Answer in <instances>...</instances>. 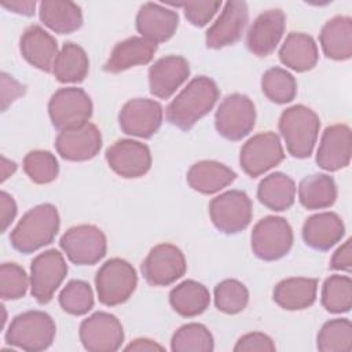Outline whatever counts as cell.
Instances as JSON below:
<instances>
[{"instance_id": "1", "label": "cell", "mask_w": 352, "mask_h": 352, "mask_svg": "<svg viewBox=\"0 0 352 352\" xmlns=\"http://www.w3.org/2000/svg\"><path fill=\"white\" fill-rule=\"evenodd\" d=\"M219 95L217 84L212 78L195 77L168 104L166 120L176 128L188 131L213 109Z\"/></svg>"}, {"instance_id": "2", "label": "cell", "mask_w": 352, "mask_h": 352, "mask_svg": "<svg viewBox=\"0 0 352 352\" xmlns=\"http://www.w3.org/2000/svg\"><path fill=\"white\" fill-rule=\"evenodd\" d=\"M59 224L56 208L51 204H40L28 210L11 231V246L25 254L33 253L55 239Z\"/></svg>"}, {"instance_id": "3", "label": "cell", "mask_w": 352, "mask_h": 352, "mask_svg": "<svg viewBox=\"0 0 352 352\" xmlns=\"http://www.w3.org/2000/svg\"><path fill=\"white\" fill-rule=\"evenodd\" d=\"M278 126L290 155L308 158L312 154L320 128L319 117L314 110L294 104L280 114Z\"/></svg>"}, {"instance_id": "4", "label": "cell", "mask_w": 352, "mask_h": 352, "mask_svg": "<svg viewBox=\"0 0 352 352\" xmlns=\"http://www.w3.org/2000/svg\"><path fill=\"white\" fill-rule=\"evenodd\" d=\"M55 333V322L48 314L26 311L11 320L6 333V341L28 352H40L51 346Z\"/></svg>"}, {"instance_id": "5", "label": "cell", "mask_w": 352, "mask_h": 352, "mask_svg": "<svg viewBox=\"0 0 352 352\" xmlns=\"http://www.w3.org/2000/svg\"><path fill=\"white\" fill-rule=\"evenodd\" d=\"M138 285V275L132 264L114 257L107 260L98 270L95 286L98 298L103 305L114 307L125 302Z\"/></svg>"}, {"instance_id": "6", "label": "cell", "mask_w": 352, "mask_h": 352, "mask_svg": "<svg viewBox=\"0 0 352 352\" xmlns=\"http://www.w3.org/2000/svg\"><path fill=\"white\" fill-rule=\"evenodd\" d=\"M48 114L58 131H69L85 125L92 116L88 94L77 87L58 89L48 102Z\"/></svg>"}, {"instance_id": "7", "label": "cell", "mask_w": 352, "mask_h": 352, "mask_svg": "<svg viewBox=\"0 0 352 352\" xmlns=\"http://www.w3.org/2000/svg\"><path fill=\"white\" fill-rule=\"evenodd\" d=\"M253 253L264 261H275L289 253L293 230L286 219L267 216L256 223L250 236Z\"/></svg>"}, {"instance_id": "8", "label": "cell", "mask_w": 352, "mask_h": 352, "mask_svg": "<svg viewBox=\"0 0 352 352\" xmlns=\"http://www.w3.org/2000/svg\"><path fill=\"white\" fill-rule=\"evenodd\" d=\"M256 124V109L250 98L231 94L219 104L214 114L217 132L228 140H241L248 136Z\"/></svg>"}, {"instance_id": "9", "label": "cell", "mask_w": 352, "mask_h": 352, "mask_svg": "<svg viewBox=\"0 0 352 352\" xmlns=\"http://www.w3.org/2000/svg\"><path fill=\"white\" fill-rule=\"evenodd\" d=\"M59 245L67 258L77 265H92L100 261L107 250L103 231L92 224H80L69 228Z\"/></svg>"}, {"instance_id": "10", "label": "cell", "mask_w": 352, "mask_h": 352, "mask_svg": "<svg viewBox=\"0 0 352 352\" xmlns=\"http://www.w3.org/2000/svg\"><path fill=\"white\" fill-rule=\"evenodd\" d=\"M209 214L220 232L236 234L250 224L252 201L246 192L230 190L210 201Z\"/></svg>"}, {"instance_id": "11", "label": "cell", "mask_w": 352, "mask_h": 352, "mask_svg": "<svg viewBox=\"0 0 352 352\" xmlns=\"http://www.w3.org/2000/svg\"><path fill=\"white\" fill-rule=\"evenodd\" d=\"M67 275V264L56 249L37 254L30 265V293L38 304L51 301Z\"/></svg>"}, {"instance_id": "12", "label": "cell", "mask_w": 352, "mask_h": 352, "mask_svg": "<svg viewBox=\"0 0 352 352\" xmlns=\"http://www.w3.org/2000/svg\"><path fill=\"white\" fill-rule=\"evenodd\" d=\"M285 158L283 147L275 132H261L250 138L241 148L239 164L250 177H257L280 164Z\"/></svg>"}, {"instance_id": "13", "label": "cell", "mask_w": 352, "mask_h": 352, "mask_svg": "<svg viewBox=\"0 0 352 352\" xmlns=\"http://www.w3.org/2000/svg\"><path fill=\"white\" fill-rule=\"evenodd\" d=\"M187 264L183 252L172 243L154 246L142 264V274L151 286H168L180 279Z\"/></svg>"}, {"instance_id": "14", "label": "cell", "mask_w": 352, "mask_h": 352, "mask_svg": "<svg viewBox=\"0 0 352 352\" xmlns=\"http://www.w3.org/2000/svg\"><path fill=\"white\" fill-rule=\"evenodd\" d=\"M80 341L89 352H114L124 341L121 322L111 314L95 312L80 324Z\"/></svg>"}, {"instance_id": "15", "label": "cell", "mask_w": 352, "mask_h": 352, "mask_svg": "<svg viewBox=\"0 0 352 352\" xmlns=\"http://www.w3.org/2000/svg\"><path fill=\"white\" fill-rule=\"evenodd\" d=\"M162 117L164 110L158 102L136 98L122 106L118 114V124L124 133L148 139L160 129Z\"/></svg>"}, {"instance_id": "16", "label": "cell", "mask_w": 352, "mask_h": 352, "mask_svg": "<svg viewBox=\"0 0 352 352\" xmlns=\"http://www.w3.org/2000/svg\"><path fill=\"white\" fill-rule=\"evenodd\" d=\"M109 166L121 177L136 179L151 168L150 148L132 139H120L106 150Z\"/></svg>"}, {"instance_id": "17", "label": "cell", "mask_w": 352, "mask_h": 352, "mask_svg": "<svg viewBox=\"0 0 352 352\" xmlns=\"http://www.w3.org/2000/svg\"><path fill=\"white\" fill-rule=\"evenodd\" d=\"M248 21L249 8L245 1H227L216 22L206 32L208 48L219 50L235 44L242 37Z\"/></svg>"}, {"instance_id": "18", "label": "cell", "mask_w": 352, "mask_h": 352, "mask_svg": "<svg viewBox=\"0 0 352 352\" xmlns=\"http://www.w3.org/2000/svg\"><path fill=\"white\" fill-rule=\"evenodd\" d=\"M286 28V15L282 10L261 12L248 30L246 45L257 56L272 54L279 44Z\"/></svg>"}, {"instance_id": "19", "label": "cell", "mask_w": 352, "mask_h": 352, "mask_svg": "<svg viewBox=\"0 0 352 352\" xmlns=\"http://www.w3.org/2000/svg\"><path fill=\"white\" fill-rule=\"evenodd\" d=\"M102 147V135L96 125H85L69 131H60L55 139L58 154L67 161H87L94 158Z\"/></svg>"}, {"instance_id": "20", "label": "cell", "mask_w": 352, "mask_h": 352, "mask_svg": "<svg viewBox=\"0 0 352 352\" xmlns=\"http://www.w3.org/2000/svg\"><path fill=\"white\" fill-rule=\"evenodd\" d=\"M190 65L186 58L168 55L155 60L148 70L150 92L161 99L170 98L188 78Z\"/></svg>"}, {"instance_id": "21", "label": "cell", "mask_w": 352, "mask_h": 352, "mask_svg": "<svg viewBox=\"0 0 352 352\" xmlns=\"http://www.w3.org/2000/svg\"><path fill=\"white\" fill-rule=\"evenodd\" d=\"M351 129L345 124H334L324 129L316 153V164L329 172L342 169L351 161Z\"/></svg>"}, {"instance_id": "22", "label": "cell", "mask_w": 352, "mask_h": 352, "mask_svg": "<svg viewBox=\"0 0 352 352\" xmlns=\"http://www.w3.org/2000/svg\"><path fill=\"white\" fill-rule=\"evenodd\" d=\"M179 25L176 11L155 3H144L136 15V29L142 37L154 43L169 40Z\"/></svg>"}, {"instance_id": "23", "label": "cell", "mask_w": 352, "mask_h": 352, "mask_svg": "<svg viewBox=\"0 0 352 352\" xmlns=\"http://www.w3.org/2000/svg\"><path fill=\"white\" fill-rule=\"evenodd\" d=\"M19 50L32 66L47 73L52 72L59 54L56 40L38 25H32L23 32L19 40Z\"/></svg>"}, {"instance_id": "24", "label": "cell", "mask_w": 352, "mask_h": 352, "mask_svg": "<svg viewBox=\"0 0 352 352\" xmlns=\"http://www.w3.org/2000/svg\"><path fill=\"white\" fill-rule=\"evenodd\" d=\"M345 226L334 212H322L308 217L302 226L304 242L315 250H329L341 241Z\"/></svg>"}, {"instance_id": "25", "label": "cell", "mask_w": 352, "mask_h": 352, "mask_svg": "<svg viewBox=\"0 0 352 352\" xmlns=\"http://www.w3.org/2000/svg\"><path fill=\"white\" fill-rule=\"evenodd\" d=\"M157 51V43L144 37H129L113 48L103 69L109 73H121L139 65H147Z\"/></svg>"}, {"instance_id": "26", "label": "cell", "mask_w": 352, "mask_h": 352, "mask_svg": "<svg viewBox=\"0 0 352 352\" xmlns=\"http://www.w3.org/2000/svg\"><path fill=\"white\" fill-rule=\"evenodd\" d=\"M235 172L217 161H199L187 172L188 186L201 194H214L235 180Z\"/></svg>"}, {"instance_id": "27", "label": "cell", "mask_w": 352, "mask_h": 352, "mask_svg": "<svg viewBox=\"0 0 352 352\" xmlns=\"http://www.w3.org/2000/svg\"><path fill=\"white\" fill-rule=\"evenodd\" d=\"M319 41L327 58L349 59L352 56V19L341 15L329 19L319 33Z\"/></svg>"}, {"instance_id": "28", "label": "cell", "mask_w": 352, "mask_h": 352, "mask_svg": "<svg viewBox=\"0 0 352 352\" xmlns=\"http://www.w3.org/2000/svg\"><path fill=\"white\" fill-rule=\"evenodd\" d=\"M279 59L294 72L311 70L319 59L318 45L309 34L292 32L279 50Z\"/></svg>"}, {"instance_id": "29", "label": "cell", "mask_w": 352, "mask_h": 352, "mask_svg": "<svg viewBox=\"0 0 352 352\" xmlns=\"http://www.w3.org/2000/svg\"><path fill=\"white\" fill-rule=\"evenodd\" d=\"M318 280L312 278H287L274 289V301L283 309L300 311L316 300Z\"/></svg>"}, {"instance_id": "30", "label": "cell", "mask_w": 352, "mask_h": 352, "mask_svg": "<svg viewBox=\"0 0 352 352\" xmlns=\"http://www.w3.org/2000/svg\"><path fill=\"white\" fill-rule=\"evenodd\" d=\"M40 21L55 33L69 34L82 25L81 8L73 1L44 0L38 6Z\"/></svg>"}, {"instance_id": "31", "label": "cell", "mask_w": 352, "mask_h": 352, "mask_svg": "<svg viewBox=\"0 0 352 352\" xmlns=\"http://www.w3.org/2000/svg\"><path fill=\"white\" fill-rule=\"evenodd\" d=\"M258 201L275 212L287 210L296 199V184L292 177L282 172L265 176L257 188Z\"/></svg>"}, {"instance_id": "32", "label": "cell", "mask_w": 352, "mask_h": 352, "mask_svg": "<svg viewBox=\"0 0 352 352\" xmlns=\"http://www.w3.org/2000/svg\"><path fill=\"white\" fill-rule=\"evenodd\" d=\"M170 307L184 318L201 315L210 304L209 290L199 282L187 279L169 293Z\"/></svg>"}, {"instance_id": "33", "label": "cell", "mask_w": 352, "mask_h": 352, "mask_svg": "<svg viewBox=\"0 0 352 352\" xmlns=\"http://www.w3.org/2000/svg\"><path fill=\"white\" fill-rule=\"evenodd\" d=\"M300 204L311 210L331 206L337 199V186L331 176L314 173L304 177L298 184Z\"/></svg>"}, {"instance_id": "34", "label": "cell", "mask_w": 352, "mask_h": 352, "mask_svg": "<svg viewBox=\"0 0 352 352\" xmlns=\"http://www.w3.org/2000/svg\"><path fill=\"white\" fill-rule=\"evenodd\" d=\"M89 70V59L84 48L66 43L59 51L52 73L59 82H81Z\"/></svg>"}, {"instance_id": "35", "label": "cell", "mask_w": 352, "mask_h": 352, "mask_svg": "<svg viewBox=\"0 0 352 352\" xmlns=\"http://www.w3.org/2000/svg\"><path fill=\"white\" fill-rule=\"evenodd\" d=\"M316 346L322 352H351L352 324L346 318L326 322L318 333Z\"/></svg>"}, {"instance_id": "36", "label": "cell", "mask_w": 352, "mask_h": 352, "mask_svg": "<svg viewBox=\"0 0 352 352\" xmlns=\"http://www.w3.org/2000/svg\"><path fill=\"white\" fill-rule=\"evenodd\" d=\"M261 89L271 102L285 104L296 98L297 82L292 73L275 66L263 74Z\"/></svg>"}, {"instance_id": "37", "label": "cell", "mask_w": 352, "mask_h": 352, "mask_svg": "<svg viewBox=\"0 0 352 352\" xmlns=\"http://www.w3.org/2000/svg\"><path fill=\"white\" fill-rule=\"evenodd\" d=\"M173 352H212L214 342L210 331L201 323H187L172 337Z\"/></svg>"}, {"instance_id": "38", "label": "cell", "mask_w": 352, "mask_h": 352, "mask_svg": "<svg viewBox=\"0 0 352 352\" xmlns=\"http://www.w3.org/2000/svg\"><path fill=\"white\" fill-rule=\"evenodd\" d=\"M322 305L331 314L348 312L352 307V280L345 275H331L322 286Z\"/></svg>"}, {"instance_id": "39", "label": "cell", "mask_w": 352, "mask_h": 352, "mask_svg": "<svg viewBox=\"0 0 352 352\" xmlns=\"http://www.w3.org/2000/svg\"><path fill=\"white\" fill-rule=\"evenodd\" d=\"M249 301L246 286L236 279H224L214 287V305L224 314H238L243 311Z\"/></svg>"}, {"instance_id": "40", "label": "cell", "mask_w": 352, "mask_h": 352, "mask_svg": "<svg viewBox=\"0 0 352 352\" xmlns=\"http://www.w3.org/2000/svg\"><path fill=\"white\" fill-rule=\"evenodd\" d=\"M23 170L36 184L54 182L59 173V165L55 155L47 150H33L23 158Z\"/></svg>"}, {"instance_id": "41", "label": "cell", "mask_w": 352, "mask_h": 352, "mask_svg": "<svg viewBox=\"0 0 352 352\" xmlns=\"http://www.w3.org/2000/svg\"><path fill=\"white\" fill-rule=\"evenodd\" d=\"M59 305L70 315H85L94 307V293L85 280H70L59 294Z\"/></svg>"}, {"instance_id": "42", "label": "cell", "mask_w": 352, "mask_h": 352, "mask_svg": "<svg viewBox=\"0 0 352 352\" xmlns=\"http://www.w3.org/2000/svg\"><path fill=\"white\" fill-rule=\"evenodd\" d=\"M29 279L22 267L4 263L0 267V296L3 300H18L26 294Z\"/></svg>"}, {"instance_id": "43", "label": "cell", "mask_w": 352, "mask_h": 352, "mask_svg": "<svg viewBox=\"0 0 352 352\" xmlns=\"http://www.w3.org/2000/svg\"><path fill=\"white\" fill-rule=\"evenodd\" d=\"M172 6L182 7L187 21L197 28H202L210 22V19L219 11L221 1H184L173 3Z\"/></svg>"}, {"instance_id": "44", "label": "cell", "mask_w": 352, "mask_h": 352, "mask_svg": "<svg viewBox=\"0 0 352 352\" xmlns=\"http://www.w3.org/2000/svg\"><path fill=\"white\" fill-rule=\"evenodd\" d=\"M235 352H274L275 351V344L272 341L271 337H268L264 333L260 331H253V333H248L245 336H242L235 346H234Z\"/></svg>"}, {"instance_id": "45", "label": "cell", "mask_w": 352, "mask_h": 352, "mask_svg": "<svg viewBox=\"0 0 352 352\" xmlns=\"http://www.w3.org/2000/svg\"><path fill=\"white\" fill-rule=\"evenodd\" d=\"M25 94V87L19 84L15 78L8 76L7 73H1V102L3 110L7 109L10 103H12L16 98Z\"/></svg>"}, {"instance_id": "46", "label": "cell", "mask_w": 352, "mask_h": 352, "mask_svg": "<svg viewBox=\"0 0 352 352\" xmlns=\"http://www.w3.org/2000/svg\"><path fill=\"white\" fill-rule=\"evenodd\" d=\"M352 267V241L346 239L333 254L330 260V268L351 272Z\"/></svg>"}, {"instance_id": "47", "label": "cell", "mask_w": 352, "mask_h": 352, "mask_svg": "<svg viewBox=\"0 0 352 352\" xmlns=\"http://www.w3.org/2000/svg\"><path fill=\"white\" fill-rule=\"evenodd\" d=\"M16 216V204L14 198L6 191L0 192V221H1V232L7 231L8 226Z\"/></svg>"}, {"instance_id": "48", "label": "cell", "mask_w": 352, "mask_h": 352, "mask_svg": "<svg viewBox=\"0 0 352 352\" xmlns=\"http://www.w3.org/2000/svg\"><path fill=\"white\" fill-rule=\"evenodd\" d=\"M1 6L15 14L30 16L34 14L36 1L34 0H11V1H1Z\"/></svg>"}, {"instance_id": "49", "label": "cell", "mask_w": 352, "mask_h": 352, "mask_svg": "<svg viewBox=\"0 0 352 352\" xmlns=\"http://www.w3.org/2000/svg\"><path fill=\"white\" fill-rule=\"evenodd\" d=\"M164 346L157 344L155 341L153 340H148V338H136L133 340L129 345L125 346V351H162Z\"/></svg>"}, {"instance_id": "50", "label": "cell", "mask_w": 352, "mask_h": 352, "mask_svg": "<svg viewBox=\"0 0 352 352\" xmlns=\"http://www.w3.org/2000/svg\"><path fill=\"white\" fill-rule=\"evenodd\" d=\"M16 169V164L12 161H8L6 157H1V182H4L7 177H10Z\"/></svg>"}]
</instances>
